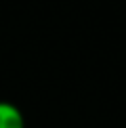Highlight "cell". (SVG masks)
I'll list each match as a JSON object with an SVG mask.
<instances>
[{"instance_id":"obj_1","label":"cell","mask_w":126,"mask_h":128,"mask_svg":"<svg viewBox=\"0 0 126 128\" xmlns=\"http://www.w3.org/2000/svg\"><path fill=\"white\" fill-rule=\"evenodd\" d=\"M0 128H25L21 111L4 101H0Z\"/></svg>"}]
</instances>
